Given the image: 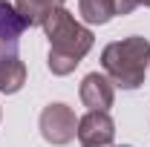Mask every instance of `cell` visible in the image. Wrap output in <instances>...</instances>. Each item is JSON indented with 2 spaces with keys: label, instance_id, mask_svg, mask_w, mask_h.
Instances as JSON below:
<instances>
[{
  "label": "cell",
  "instance_id": "cell-1",
  "mask_svg": "<svg viewBox=\"0 0 150 147\" xmlns=\"http://www.w3.org/2000/svg\"><path fill=\"white\" fill-rule=\"evenodd\" d=\"M43 32L49 37V55H46V66L52 75H69L75 72V66L87 58V52L93 49L95 37L93 32L78 23L72 18V12H67L64 6L49 12L43 20Z\"/></svg>",
  "mask_w": 150,
  "mask_h": 147
},
{
  "label": "cell",
  "instance_id": "cell-2",
  "mask_svg": "<svg viewBox=\"0 0 150 147\" xmlns=\"http://www.w3.org/2000/svg\"><path fill=\"white\" fill-rule=\"evenodd\" d=\"M101 66L112 87L136 90L144 84V75L150 66V40L142 35H130L124 40H112L101 52Z\"/></svg>",
  "mask_w": 150,
  "mask_h": 147
},
{
  "label": "cell",
  "instance_id": "cell-3",
  "mask_svg": "<svg viewBox=\"0 0 150 147\" xmlns=\"http://www.w3.org/2000/svg\"><path fill=\"white\" fill-rule=\"evenodd\" d=\"M38 124H40L43 141H49V144H55V147L69 144L75 136H78V118H75L72 107H67V104H61V101L43 107Z\"/></svg>",
  "mask_w": 150,
  "mask_h": 147
},
{
  "label": "cell",
  "instance_id": "cell-4",
  "mask_svg": "<svg viewBox=\"0 0 150 147\" xmlns=\"http://www.w3.org/2000/svg\"><path fill=\"white\" fill-rule=\"evenodd\" d=\"M115 139V121L110 112H87L78 118V141L81 147H112Z\"/></svg>",
  "mask_w": 150,
  "mask_h": 147
},
{
  "label": "cell",
  "instance_id": "cell-5",
  "mask_svg": "<svg viewBox=\"0 0 150 147\" xmlns=\"http://www.w3.org/2000/svg\"><path fill=\"white\" fill-rule=\"evenodd\" d=\"M29 26L23 23V18L18 15L15 3L9 0H0V64L6 58L18 55V46H20V37Z\"/></svg>",
  "mask_w": 150,
  "mask_h": 147
},
{
  "label": "cell",
  "instance_id": "cell-6",
  "mask_svg": "<svg viewBox=\"0 0 150 147\" xmlns=\"http://www.w3.org/2000/svg\"><path fill=\"white\" fill-rule=\"evenodd\" d=\"M81 101L84 107H90V112H107L115 101V90H112V81L101 72H90L84 81H81Z\"/></svg>",
  "mask_w": 150,
  "mask_h": 147
},
{
  "label": "cell",
  "instance_id": "cell-7",
  "mask_svg": "<svg viewBox=\"0 0 150 147\" xmlns=\"http://www.w3.org/2000/svg\"><path fill=\"white\" fill-rule=\"evenodd\" d=\"M64 6V0H15V9L26 26H43L49 12Z\"/></svg>",
  "mask_w": 150,
  "mask_h": 147
},
{
  "label": "cell",
  "instance_id": "cell-8",
  "mask_svg": "<svg viewBox=\"0 0 150 147\" xmlns=\"http://www.w3.org/2000/svg\"><path fill=\"white\" fill-rule=\"evenodd\" d=\"M23 84H26V64L18 55L6 58L0 64V92L3 95H15Z\"/></svg>",
  "mask_w": 150,
  "mask_h": 147
},
{
  "label": "cell",
  "instance_id": "cell-9",
  "mask_svg": "<svg viewBox=\"0 0 150 147\" xmlns=\"http://www.w3.org/2000/svg\"><path fill=\"white\" fill-rule=\"evenodd\" d=\"M78 12L90 26H104L115 18L112 0H78Z\"/></svg>",
  "mask_w": 150,
  "mask_h": 147
},
{
  "label": "cell",
  "instance_id": "cell-10",
  "mask_svg": "<svg viewBox=\"0 0 150 147\" xmlns=\"http://www.w3.org/2000/svg\"><path fill=\"white\" fill-rule=\"evenodd\" d=\"M136 6H139V0H112V12L115 15H130Z\"/></svg>",
  "mask_w": 150,
  "mask_h": 147
},
{
  "label": "cell",
  "instance_id": "cell-11",
  "mask_svg": "<svg viewBox=\"0 0 150 147\" xmlns=\"http://www.w3.org/2000/svg\"><path fill=\"white\" fill-rule=\"evenodd\" d=\"M139 6H147V9H150V0H139Z\"/></svg>",
  "mask_w": 150,
  "mask_h": 147
},
{
  "label": "cell",
  "instance_id": "cell-12",
  "mask_svg": "<svg viewBox=\"0 0 150 147\" xmlns=\"http://www.w3.org/2000/svg\"><path fill=\"white\" fill-rule=\"evenodd\" d=\"M118 147H130V144H118Z\"/></svg>",
  "mask_w": 150,
  "mask_h": 147
}]
</instances>
